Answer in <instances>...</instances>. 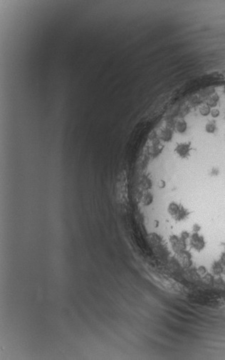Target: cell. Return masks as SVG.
<instances>
[{
    "mask_svg": "<svg viewBox=\"0 0 225 360\" xmlns=\"http://www.w3.org/2000/svg\"><path fill=\"white\" fill-rule=\"evenodd\" d=\"M205 129L208 133H214L216 129V124L214 122H208L205 127Z\"/></svg>",
    "mask_w": 225,
    "mask_h": 360,
    "instance_id": "cell-4",
    "label": "cell"
},
{
    "mask_svg": "<svg viewBox=\"0 0 225 360\" xmlns=\"http://www.w3.org/2000/svg\"><path fill=\"white\" fill-rule=\"evenodd\" d=\"M153 201V196L151 194H148L146 196V197H145V200H144V202L146 204H150L151 202H152Z\"/></svg>",
    "mask_w": 225,
    "mask_h": 360,
    "instance_id": "cell-6",
    "label": "cell"
},
{
    "mask_svg": "<svg viewBox=\"0 0 225 360\" xmlns=\"http://www.w3.org/2000/svg\"><path fill=\"white\" fill-rule=\"evenodd\" d=\"M200 113L203 116H207L210 113V108L207 105L203 106L200 108Z\"/></svg>",
    "mask_w": 225,
    "mask_h": 360,
    "instance_id": "cell-5",
    "label": "cell"
},
{
    "mask_svg": "<svg viewBox=\"0 0 225 360\" xmlns=\"http://www.w3.org/2000/svg\"><path fill=\"white\" fill-rule=\"evenodd\" d=\"M190 243L192 247L197 251H200L204 249L205 246V242L203 237L199 236L197 233H195L191 237Z\"/></svg>",
    "mask_w": 225,
    "mask_h": 360,
    "instance_id": "cell-2",
    "label": "cell"
},
{
    "mask_svg": "<svg viewBox=\"0 0 225 360\" xmlns=\"http://www.w3.org/2000/svg\"><path fill=\"white\" fill-rule=\"evenodd\" d=\"M219 174H220V170H219V169L216 168V167H213V168L212 169L211 172H210V176H212V177H216V176L219 175Z\"/></svg>",
    "mask_w": 225,
    "mask_h": 360,
    "instance_id": "cell-7",
    "label": "cell"
},
{
    "mask_svg": "<svg viewBox=\"0 0 225 360\" xmlns=\"http://www.w3.org/2000/svg\"><path fill=\"white\" fill-rule=\"evenodd\" d=\"M211 114L213 117H217L220 115V111L218 109H213L211 112Z\"/></svg>",
    "mask_w": 225,
    "mask_h": 360,
    "instance_id": "cell-8",
    "label": "cell"
},
{
    "mask_svg": "<svg viewBox=\"0 0 225 360\" xmlns=\"http://www.w3.org/2000/svg\"><path fill=\"white\" fill-rule=\"evenodd\" d=\"M199 230H200V226H199V225H197V224H195V225H194V231L195 232L197 233V232H199Z\"/></svg>",
    "mask_w": 225,
    "mask_h": 360,
    "instance_id": "cell-9",
    "label": "cell"
},
{
    "mask_svg": "<svg viewBox=\"0 0 225 360\" xmlns=\"http://www.w3.org/2000/svg\"><path fill=\"white\" fill-rule=\"evenodd\" d=\"M190 144H184V145H181L180 146H179L178 147V152L179 154L181 155L182 157H185V156H188V154H189V152H190Z\"/></svg>",
    "mask_w": 225,
    "mask_h": 360,
    "instance_id": "cell-3",
    "label": "cell"
},
{
    "mask_svg": "<svg viewBox=\"0 0 225 360\" xmlns=\"http://www.w3.org/2000/svg\"><path fill=\"white\" fill-rule=\"evenodd\" d=\"M168 211L172 217L178 221L185 219L189 215V212L186 209L174 202L170 203L168 207Z\"/></svg>",
    "mask_w": 225,
    "mask_h": 360,
    "instance_id": "cell-1",
    "label": "cell"
}]
</instances>
